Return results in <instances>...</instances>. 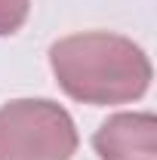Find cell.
Returning a JSON list of instances; mask_svg holds the SVG:
<instances>
[{
  "instance_id": "cell-2",
  "label": "cell",
  "mask_w": 157,
  "mask_h": 160,
  "mask_svg": "<svg viewBox=\"0 0 157 160\" xmlns=\"http://www.w3.org/2000/svg\"><path fill=\"white\" fill-rule=\"evenodd\" d=\"M77 126L53 99H13L0 108V160H71Z\"/></svg>"
},
{
  "instance_id": "cell-4",
  "label": "cell",
  "mask_w": 157,
  "mask_h": 160,
  "mask_svg": "<svg viewBox=\"0 0 157 160\" xmlns=\"http://www.w3.org/2000/svg\"><path fill=\"white\" fill-rule=\"evenodd\" d=\"M28 12H31V0H0V37L16 34L28 22Z\"/></svg>"
},
{
  "instance_id": "cell-1",
  "label": "cell",
  "mask_w": 157,
  "mask_h": 160,
  "mask_svg": "<svg viewBox=\"0 0 157 160\" xmlns=\"http://www.w3.org/2000/svg\"><path fill=\"white\" fill-rule=\"evenodd\" d=\"M49 68L65 96L83 105L136 102L151 86V62L129 37L83 31L49 46Z\"/></svg>"
},
{
  "instance_id": "cell-3",
  "label": "cell",
  "mask_w": 157,
  "mask_h": 160,
  "mask_svg": "<svg viewBox=\"0 0 157 160\" xmlns=\"http://www.w3.org/2000/svg\"><path fill=\"white\" fill-rule=\"evenodd\" d=\"M99 160H157V120L148 111L111 114L93 136Z\"/></svg>"
}]
</instances>
